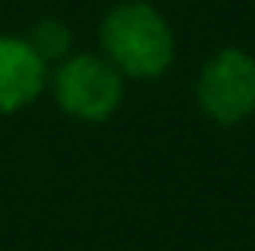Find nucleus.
I'll list each match as a JSON object with an SVG mask.
<instances>
[{"label":"nucleus","mask_w":255,"mask_h":251,"mask_svg":"<svg viewBox=\"0 0 255 251\" xmlns=\"http://www.w3.org/2000/svg\"><path fill=\"white\" fill-rule=\"evenodd\" d=\"M100 55L125 80H159L176 59L169 17L148 0H121L100 21Z\"/></svg>","instance_id":"1"},{"label":"nucleus","mask_w":255,"mask_h":251,"mask_svg":"<svg viewBox=\"0 0 255 251\" xmlns=\"http://www.w3.org/2000/svg\"><path fill=\"white\" fill-rule=\"evenodd\" d=\"M48 89L66 117L80 124H104L125 100V76L100 52H69L48 69Z\"/></svg>","instance_id":"2"},{"label":"nucleus","mask_w":255,"mask_h":251,"mask_svg":"<svg viewBox=\"0 0 255 251\" xmlns=\"http://www.w3.org/2000/svg\"><path fill=\"white\" fill-rule=\"evenodd\" d=\"M193 96L200 114L221 127H238L255 117V55L224 45L207 55L197 73Z\"/></svg>","instance_id":"3"},{"label":"nucleus","mask_w":255,"mask_h":251,"mask_svg":"<svg viewBox=\"0 0 255 251\" xmlns=\"http://www.w3.org/2000/svg\"><path fill=\"white\" fill-rule=\"evenodd\" d=\"M48 89V62L24 35H0V114L31 107Z\"/></svg>","instance_id":"4"},{"label":"nucleus","mask_w":255,"mask_h":251,"mask_svg":"<svg viewBox=\"0 0 255 251\" xmlns=\"http://www.w3.org/2000/svg\"><path fill=\"white\" fill-rule=\"evenodd\" d=\"M24 38H28L31 48L48 62V69H52L55 62H62V59L73 52V31H69V24L59 21V17H42Z\"/></svg>","instance_id":"5"},{"label":"nucleus","mask_w":255,"mask_h":251,"mask_svg":"<svg viewBox=\"0 0 255 251\" xmlns=\"http://www.w3.org/2000/svg\"><path fill=\"white\" fill-rule=\"evenodd\" d=\"M252 7H255V0H252Z\"/></svg>","instance_id":"6"}]
</instances>
